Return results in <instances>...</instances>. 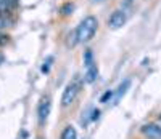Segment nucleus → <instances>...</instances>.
I'll use <instances>...</instances> for the list:
<instances>
[{"label":"nucleus","mask_w":161,"mask_h":139,"mask_svg":"<svg viewBox=\"0 0 161 139\" xmlns=\"http://www.w3.org/2000/svg\"><path fill=\"white\" fill-rule=\"evenodd\" d=\"M98 29V21L95 16H86L76 29V38L79 43H87L93 38Z\"/></svg>","instance_id":"f257e3e1"},{"label":"nucleus","mask_w":161,"mask_h":139,"mask_svg":"<svg viewBox=\"0 0 161 139\" xmlns=\"http://www.w3.org/2000/svg\"><path fill=\"white\" fill-rule=\"evenodd\" d=\"M84 66H86V82L93 83L98 78V67H97L95 58H93V53L90 50L84 53Z\"/></svg>","instance_id":"f03ea898"},{"label":"nucleus","mask_w":161,"mask_h":139,"mask_svg":"<svg viewBox=\"0 0 161 139\" xmlns=\"http://www.w3.org/2000/svg\"><path fill=\"white\" fill-rule=\"evenodd\" d=\"M79 88L80 87H79L77 82H71V83H68V85L64 87L63 94H61V106L63 107H69L76 101L77 94H79Z\"/></svg>","instance_id":"7ed1b4c3"},{"label":"nucleus","mask_w":161,"mask_h":139,"mask_svg":"<svg viewBox=\"0 0 161 139\" xmlns=\"http://www.w3.org/2000/svg\"><path fill=\"white\" fill-rule=\"evenodd\" d=\"M50 110H52V99H50V96H44L37 106V118H39L40 125H44L47 122V118L50 115Z\"/></svg>","instance_id":"20e7f679"},{"label":"nucleus","mask_w":161,"mask_h":139,"mask_svg":"<svg viewBox=\"0 0 161 139\" xmlns=\"http://www.w3.org/2000/svg\"><path fill=\"white\" fill-rule=\"evenodd\" d=\"M127 21V15H126V11L124 10H116L111 13V16L108 18V27L113 31L116 29H121Z\"/></svg>","instance_id":"39448f33"},{"label":"nucleus","mask_w":161,"mask_h":139,"mask_svg":"<svg viewBox=\"0 0 161 139\" xmlns=\"http://www.w3.org/2000/svg\"><path fill=\"white\" fill-rule=\"evenodd\" d=\"M140 133L147 139H161V125H158V123H145V125H142Z\"/></svg>","instance_id":"423d86ee"},{"label":"nucleus","mask_w":161,"mask_h":139,"mask_svg":"<svg viewBox=\"0 0 161 139\" xmlns=\"http://www.w3.org/2000/svg\"><path fill=\"white\" fill-rule=\"evenodd\" d=\"M61 139H77V131H76V128L73 127V125H68V127L63 130Z\"/></svg>","instance_id":"0eeeda50"},{"label":"nucleus","mask_w":161,"mask_h":139,"mask_svg":"<svg viewBox=\"0 0 161 139\" xmlns=\"http://www.w3.org/2000/svg\"><path fill=\"white\" fill-rule=\"evenodd\" d=\"M129 87H130V80H124L123 83H121L119 88H118V93H116V101H119V99L126 94V91H127Z\"/></svg>","instance_id":"6e6552de"},{"label":"nucleus","mask_w":161,"mask_h":139,"mask_svg":"<svg viewBox=\"0 0 161 139\" xmlns=\"http://www.w3.org/2000/svg\"><path fill=\"white\" fill-rule=\"evenodd\" d=\"M114 96V91L113 90H108V91H105L103 94H102V98H100V102L102 104H106L108 101H111V98Z\"/></svg>","instance_id":"1a4fd4ad"},{"label":"nucleus","mask_w":161,"mask_h":139,"mask_svg":"<svg viewBox=\"0 0 161 139\" xmlns=\"http://www.w3.org/2000/svg\"><path fill=\"white\" fill-rule=\"evenodd\" d=\"M8 26H10V19L7 16H3V15H0V31L7 29Z\"/></svg>","instance_id":"9d476101"},{"label":"nucleus","mask_w":161,"mask_h":139,"mask_svg":"<svg viewBox=\"0 0 161 139\" xmlns=\"http://www.w3.org/2000/svg\"><path fill=\"white\" fill-rule=\"evenodd\" d=\"M52 62H53V58H52V56H48V58H47V61H45V62H44V66H42V72H44V74H47V72L50 71Z\"/></svg>","instance_id":"9b49d317"},{"label":"nucleus","mask_w":161,"mask_h":139,"mask_svg":"<svg viewBox=\"0 0 161 139\" xmlns=\"http://www.w3.org/2000/svg\"><path fill=\"white\" fill-rule=\"evenodd\" d=\"M8 42V35H3V34H0V47L2 45H5Z\"/></svg>","instance_id":"f8f14e48"},{"label":"nucleus","mask_w":161,"mask_h":139,"mask_svg":"<svg viewBox=\"0 0 161 139\" xmlns=\"http://www.w3.org/2000/svg\"><path fill=\"white\" fill-rule=\"evenodd\" d=\"M158 122H159V125H161V114L158 115Z\"/></svg>","instance_id":"ddd939ff"},{"label":"nucleus","mask_w":161,"mask_h":139,"mask_svg":"<svg viewBox=\"0 0 161 139\" xmlns=\"http://www.w3.org/2000/svg\"><path fill=\"white\" fill-rule=\"evenodd\" d=\"M37 139H44V137H37Z\"/></svg>","instance_id":"4468645a"}]
</instances>
